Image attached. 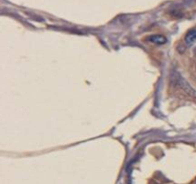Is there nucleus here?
<instances>
[{
    "label": "nucleus",
    "mask_w": 196,
    "mask_h": 184,
    "mask_svg": "<svg viewBox=\"0 0 196 184\" xmlns=\"http://www.w3.org/2000/svg\"><path fill=\"white\" fill-rule=\"evenodd\" d=\"M175 81H176V84L178 85L182 90L185 91L186 93L191 95V96H196V91L184 79H182L181 77H176Z\"/></svg>",
    "instance_id": "1"
},
{
    "label": "nucleus",
    "mask_w": 196,
    "mask_h": 184,
    "mask_svg": "<svg viewBox=\"0 0 196 184\" xmlns=\"http://www.w3.org/2000/svg\"><path fill=\"white\" fill-rule=\"evenodd\" d=\"M185 41L188 45H191L196 41V29L191 30L185 36Z\"/></svg>",
    "instance_id": "2"
},
{
    "label": "nucleus",
    "mask_w": 196,
    "mask_h": 184,
    "mask_svg": "<svg viewBox=\"0 0 196 184\" xmlns=\"http://www.w3.org/2000/svg\"><path fill=\"white\" fill-rule=\"evenodd\" d=\"M149 40L151 42H153V43H155V44L161 45V44L166 43L167 39L164 38V36H161V35H154V36H149Z\"/></svg>",
    "instance_id": "3"
}]
</instances>
